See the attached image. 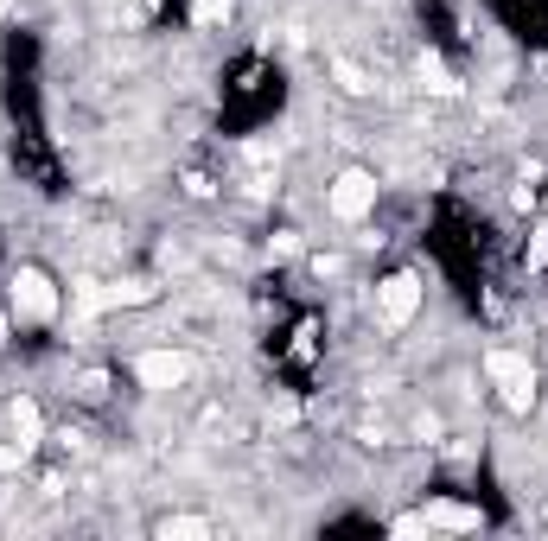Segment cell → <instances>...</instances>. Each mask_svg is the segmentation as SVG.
Listing matches in <instances>:
<instances>
[{
    "instance_id": "1",
    "label": "cell",
    "mask_w": 548,
    "mask_h": 541,
    "mask_svg": "<svg viewBox=\"0 0 548 541\" xmlns=\"http://www.w3.org/2000/svg\"><path fill=\"white\" fill-rule=\"evenodd\" d=\"M485 376L504 389L510 408H529V401H536V370H529V357H517V351H491L485 357Z\"/></svg>"
},
{
    "instance_id": "2",
    "label": "cell",
    "mask_w": 548,
    "mask_h": 541,
    "mask_svg": "<svg viewBox=\"0 0 548 541\" xmlns=\"http://www.w3.org/2000/svg\"><path fill=\"white\" fill-rule=\"evenodd\" d=\"M13 312L32 319V325H45L51 312H58V287H51L45 268H20V274H13Z\"/></svg>"
},
{
    "instance_id": "3",
    "label": "cell",
    "mask_w": 548,
    "mask_h": 541,
    "mask_svg": "<svg viewBox=\"0 0 548 541\" xmlns=\"http://www.w3.org/2000/svg\"><path fill=\"white\" fill-rule=\"evenodd\" d=\"M376 312H383L389 331H402L421 312V281H415V274H389V281L376 287Z\"/></svg>"
},
{
    "instance_id": "4",
    "label": "cell",
    "mask_w": 548,
    "mask_h": 541,
    "mask_svg": "<svg viewBox=\"0 0 548 541\" xmlns=\"http://www.w3.org/2000/svg\"><path fill=\"white\" fill-rule=\"evenodd\" d=\"M134 376L147 389H179V382H192V357L185 351H147V357H134Z\"/></svg>"
},
{
    "instance_id": "5",
    "label": "cell",
    "mask_w": 548,
    "mask_h": 541,
    "mask_svg": "<svg viewBox=\"0 0 548 541\" xmlns=\"http://www.w3.org/2000/svg\"><path fill=\"white\" fill-rule=\"evenodd\" d=\"M370 204H376V179L370 172H338V185H332V211L345 217V223H357V217H370Z\"/></svg>"
},
{
    "instance_id": "6",
    "label": "cell",
    "mask_w": 548,
    "mask_h": 541,
    "mask_svg": "<svg viewBox=\"0 0 548 541\" xmlns=\"http://www.w3.org/2000/svg\"><path fill=\"white\" fill-rule=\"evenodd\" d=\"M427 522H434V529H478V510H466V503H434Z\"/></svg>"
},
{
    "instance_id": "7",
    "label": "cell",
    "mask_w": 548,
    "mask_h": 541,
    "mask_svg": "<svg viewBox=\"0 0 548 541\" xmlns=\"http://www.w3.org/2000/svg\"><path fill=\"white\" fill-rule=\"evenodd\" d=\"M13 433H20V440H13L20 452L39 446V408H32V401H20V408H13Z\"/></svg>"
},
{
    "instance_id": "8",
    "label": "cell",
    "mask_w": 548,
    "mask_h": 541,
    "mask_svg": "<svg viewBox=\"0 0 548 541\" xmlns=\"http://www.w3.org/2000/svg\"><path fill=\"white\" fill-rule=\"evenodd\" d=\"M160 535L166 541H204V535H211V522H204V516H173V522H160Z\"/></svg>"
},
{
    "instance_id": "9",
    "label": "cell",
    "mask_w": 548,
    "mask_h": 541,
    "mask_svg": "<svg viewBox=\"0 0 548 541\" xmlns=\"http://www.w3.org/2000/svg\"><path fill=\"white\" fill-rule=\"evenodd\" d=\"M421 83H427L434 96H459V83L447 77V64H440V58H421Z\"/></svg>"
},
{
    "instance_id": "10",
    "label": "cell",
    "mask_w": 548,
    "mask_h": 541,
    "mask_svg": "<svg viewBox=\"0 0 548 541\" xmlns=\"http://www.w3.org/2000/svg\"><path fill=\"white\" fill-rule=\"evenodd\" d=\"M192 20L198 26H224L230 20V0H192Z\"/></svg>"
},
{
    "instance_id": "11",
    "label": "cell",
    "mask_w": 548,
    "mask_h": 541,
    "mask_svg": "<svg viewBox=\"0 0 548 541\" xmlns=\"http://www.w3.org/2000/svg\"><path fill=\"white\" fill-rule=\"evenodd\" d=\"M332 71H338V83H345V90H351V96H370V90H376V83H370L364 71H357V64H345V58H338V64H332Z\"/></svg>"
},
{
    "instance_id": "12",
    "label": "cell",
    "mask_w": 548,
    "mask_h": 541,
    "mask_svg": "<svg viewBox=\"0 0 548 541\" xmlns=\"http://www.w3.org/2000/svg\"><path fill=\"white\" fill-rule=\"evenodd\" d=\"M542 255H548V223L536 230V242H529V261H542Z\"/></svg>"
},
{
    "instance_id": "13",
    "label": "cell",
    "mask_w": 548,
    "mask_h": 541,
    "mask_svg": "<svg viewBox=\"0 0 548 541\" xmlns=\"http://www.w3.org/2000/svg\"><path fill=\"white\" fill-rule=\"evenodd\" d=\"M20 459H26L20 446H0V471H13V465H20Z\"/></svg>"
},
{
    "instance_id": "14",
    "label": "cell",
    "mask_w": 548,
    "mask_h": 541,
    "mask_svg": "<svg viewBox=\"0 0 548 541\" xmlns=\"http://www.w3.org/2000/svg\"><path fill=\"white\" fill-rule=\"evenodd\" d=\"M0 13H7V0H0Z\"/></svg>"
}]
</instances>
